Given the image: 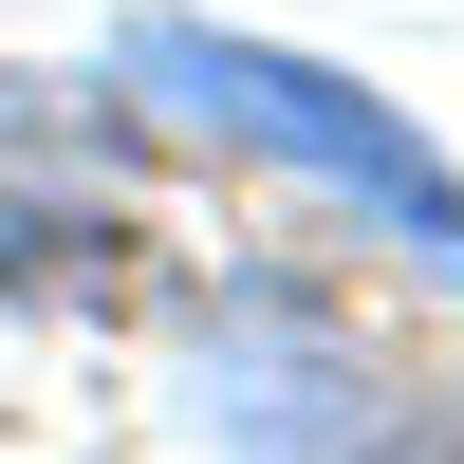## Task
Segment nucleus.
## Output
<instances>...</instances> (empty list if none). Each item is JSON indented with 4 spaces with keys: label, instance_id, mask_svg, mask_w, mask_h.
<instances>
[{
    "label": "nucleus",
    "instance_id": "2",
    "mask_svg": "<svg viewBox=\"0 0 464 464\" xmlns=\"http://www.w3.org/2000/svg\"><path fill=\"white\" fill-rule=\"evenodd\" d=\"M391 464H464V391L428 409V428H391Z\"/></svg>",
    "mask_w": 464,
    "mask_h": 464
},
{
    "label": "nucleus",
    "instance_id": "1",
    "mask_svg": "<svg viewBox=\"0 0 464 464\" xmlns=\"http://www.w3.org/2000/svg\"><path fill=\"white\" fill-rule=\"evenodd\" d=\"M168 93H205V130H242V149H297L316 186H353V205H391L409 242H428V279H464V186L428 168V149L391 130L372 93H334V74H297V56H260V37H186V19H149L130 37Z\"/></svg>",
    "mask_w": 464,
    "mask_h": 464
}]
</instances>
